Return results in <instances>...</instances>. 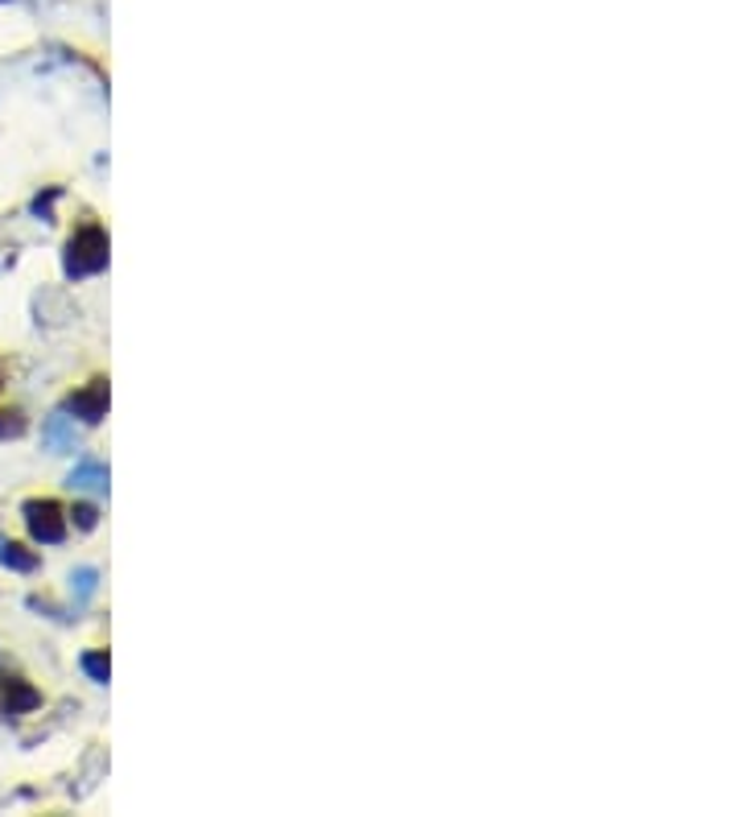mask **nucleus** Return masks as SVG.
I'll return each instance as SVG.
<instances>
[{"mask_svg": "<svg viewBox=\"0 0 742 817\" xmlns=\"http://www.w3.org/2000/svg\"><path fill=\"white\" fill-rule=\"evenodd\" d=\"M100 269H108V232L103 228L74 232L71 244H67V273L71 278H91Z\"/></svg>", "mask_w": 742, "mask_h": 817, "instance_id": "1", "label": "nucleus"}, {"mask_svg": "<svg viewBox=\"0 0 742 817\" xmlns=\"http://www.w3.org/2000/svg\"><path fill=\"white\" fill-rule=\"evenodd\" d=\"M26 525H30L33 541H42V545H59L67 537V516L54 500H30L26 504Z\"/></svg>", "mask_w": 742, "mask_h": 817, "instance_id": "2", "label": "nucleus"}, {"mask_svg": "<svg viewBox=\"0 0 742 817\" xmlns=\"http://www.w3.org/2000/svg\"><path fill=\"white\" fill-rule=\"evenodd\" d=\"M74 417H83V422H100L103 413H108V380H91L83 393H74L67 401Z\"/></svg>", "mask_w": 742, "mask_h": 817, "instance_id": "3", "label": "nucleus"}, {"mask_svg": "<svg viewBox=\"0 0 742 817\" xmlns=\"http://www.w3.org/2000/svg\"><path fill=\"white\" fill-rule=\"evenodd\" d=\"M42 702V694L30 686V682H21V677H9L4 682V710L9 715H26V710H33Z\"/></svg>", "mask_w": 742, "mask_h": 817, "instance_id": "4", "label": "nucleus"}, {"mask_svg": "<svg viewBox=\"0 0 742 817\" xmlns=\"http://www.w3.org/2000/svg\"><path fill=\"white\" fill-rule=\"evenodd\" d=\"M103 483H108V471H103L100 463H83V467L71 475V487H83V492H88V487H103Z\"/></svg>", "mask_w": 742, "mask_h": 817, "instance_id": "5", "label": "nucleus"}, {"mask_svg": "<svg viewBox=\"0 0 742 817\" xmlns=\"http://www.w3.org/2000/svg\"><path fill=\"white\" fill-rule=\"evenodd\" d=\"M0 562H4V566H13V569L38 566V557L26 554V545H13V541H9V545H0Z\"/></svg>", "mask_w": 742, "mask_h": 817, "instance_id": "6", "label": "nucleus"}, {"mask_svg": "<svg viewBox=\"0 0 742 817\" xmlns=\"http://www.w3.org/2000/svg\"><path fill=\"white\" fill-rule=\"evenodd\" d=\"M26 434V417L17 408H0V438H21Z\"/></svg>", "mask_w": 742, "mask_h": 817, "instance_id": "7", "label": "nucleus"}, {"mask_svg": "<svg viewBox=\"0 0 742 817\" xmlns=\"http://www.w3.org/2000/svg\"><path fill=\"white\" fill-rule=\"evenodd\" d=\"M83 669H88L95 682H108V653H88V657H83Z\"/></svg>", "mask_w": 742, "mask_h": 817, "instance_id": "8", "label": "nucleus"}, {"mask_svg": "<svg viewBox=\"0 0 742 817\" xmlns=\"http://www.w3.org/2000/svg\"><path fill=\"white\" fill-rule=\"evenodd\" d=\"M71 516H74V525L79 528H95V508H91V504H79Z\"/></svg>", "mask_w": 742, "mask_h": 817, "instance_id": "9", "label": "nucleus"}, {"mask_svg": "<svg viewBox=\"0 0 742 817\" xmlns=\"http://www.w3.org/2000/svg\"><path fill=\"white\" fill-rule=\"evenodd\" d=\"M74 583H79V595H91V586H95V574H91V569H79V578H74Z\"/></svg>", "mask_w": 742, "mask_h": 817, "instance_id": "10", "label": "nucleus"}]
</instances>
